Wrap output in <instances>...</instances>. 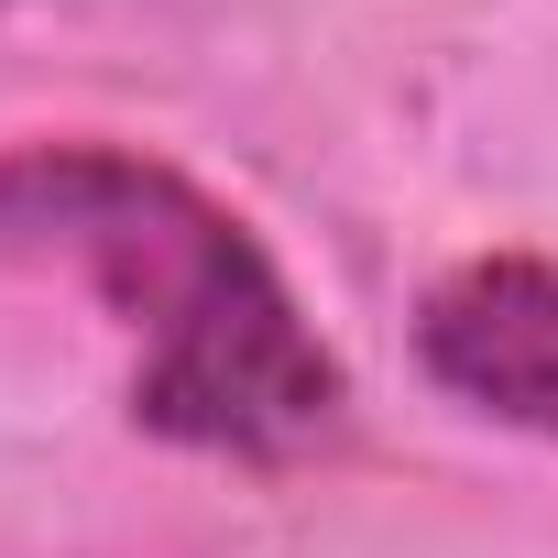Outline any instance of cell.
Listing matches in <instances>:
<instances>
[{"label":"cell","mask_w":558,"mask_h":558,"mask_svg":"<svg viewBox=\"0 0 558 558\" xmlns=\"http://www.w3.org/2000/svg\"><path fill=\"white\" fill-rule=\"evenodd\" d=\"M0 263L88 286L132 329V427L197 460L286 471L351 427V373L318 340L307 296L186 165L45 132L0 154Z\"/></svg>","instance_id":"obj_1"},{"label":"cell","mask_w":558,"mask_h":558,"mask_svg":"<svg viewBox=\"0 0 558 558\" xmlns=\"http://www.w3.org/2000/svg\"><path fill=\"white\" fill-rule=\"evenodd\" d=\"M416 362L493 427L558 449V252H471L416 307Z\"/></svg>","instance_id":"obj_2"},{"label":"cell","mask_w":558,"mask_h":558,"mask_svg":"<svg viewBox=\"0 0 558 558\" xmlns=\"http://www.w3.org/2000/svg\"><path fill=\"white\" fill-rule=\"evenodd\" d=\"M0 12H23V0H0Z\"/></svg>","instance_id":"obj_3"}]
</instances>
